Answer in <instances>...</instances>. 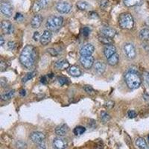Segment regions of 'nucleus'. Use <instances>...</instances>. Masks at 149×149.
Masks as SVG:
<instances>
[{"mask_svg":"<svg viewBox=\"0 0 149 149\" xmlns=\"http://www.w3.org/2000/svg\"><path fill=\"white\" fill-rule=\"evenodd\" d=\"M37 50L31 45H27L24 47L19 56V61L24 67L30 70L34 66L37 60Z\"/></svg>","mask_w":149,"mask_h":149,"instance_id":"f257e3e1","label":"nucleus"},{"mask_svg":"<svg viewBox=\"0 0 149 149\" xmlns=\"http://www.w3.org/2000/svg\"><path fill=\"white\" fill-rule=\"evenodd\" d=\"M125 82L131 90H136L140 86L142 80L136 70H130L125 74Z\"/></svg>","mask_w":149,"mask_h":149,"instance_id":"f03ea898","label":"nucleus"},{"mask_svg":"<svg viewBox=\"0 0 149 149\" xmlns=\"http://www.w3.org/2000/svg\"><path fill=\"white\" fill-rule=\"evenodd\" d=\"M63 23V18L58 16H50L47 19L46 26L48 30L56 31L59 29Z\"/></svg>","mask_w":149,"mask_h":149,"instance_id":"7ed1b4c3","label":"nucleus"},{"mask_svg":"<svg viewBox=\"0 0 149 149\" xmlns=\"http://www.w3.org/2000/svg\"><path fill=\"white\" fill-rule=\"evenodd\" d=\"M120 27L124 29H131L134 26V19L133 16L128 13L121 14L119 19Z\"/></svg>","mask_w":149,"mask_h":149,"instance_id":"20e7f679","label":"nucleus"},{"mask_svg":"<svg viewBox=\"0 0 149 149\" xmlns=\"http://www.w3.org/2000/svg\"><path fill=\"white\" fill-rule=\"evenodd\" d=\"M72 6L70 2H66V1H59L56 5V9L61 14H68L71 11Z\"/></svg>","mask_w":149,"mask_h":149,"instance_id":"39448f33","label":"nucleus"},{"mask_svg":"<svg viewBox=\"0 0 149 149\" xmlns=\"http://www.w3.org/2000/svg\"><path fill=\"white\" fill-rule=\"evenodd\" d=\"M123 50L127 58L132 60L136 58V49L131 42H127L124 45Z\"/></svg>","mask_w":149,"mask_h":149,"instance_id":"423d86ee","label":"nucleus"},{"mask_svg":"<svg viewBox=\"0 0 149 149\" xmlns=\"http://www.w3.org/2000/svg\"><path fill=\"white\" fill-rule=\"evenodd\" d=\"M80 63H81L82 66L86 70H90V68L94 65L95 61L93 56H81L80 58Z\"/></svg>","mask_w":149,"mask_h":149,"instance_id":"0eeeda50","label":"nucleus"},{"mask_svg":"<svg viewBox=\"0 0 149 149\" xmlns=\"http://www.w3.org/2000/svg\"><path fill=\"white\" fill-rule=\"evenodd\" d=\"M0 10L5 17H10L13 14V7L9 2H2L0 5Z\"/></svg>","mask_w":149,"mask_h":149,"instance_id":"6e6552de","label":"nucleus"},{"mask_svg":"<svg viewBox=\"0 0 149 149\" xmlns=\"http://www.w3.org/2000/svg\"><path fill=\"white\" fill-rule=\"evenodd\" d=\"M30 139L36 144H39V143L44 142L45 139H46V136L43 133L40 132V131H35V132L31 134Z\"/></svg>","mask_w":149,"mask_h":149,"instance_id":"1a4fd4ad","label":"nucleus"},{"mask_svg":"<svg viewBox=\"0 0 149 149\" xmlns=\"http://www.w3.org/2000/svg\"><path fill=\"white\" fill-rule=\"evenodd\" d=\"M95 51V47L90 43L85 44L80 49L81 56H91Z\"/></svg>","mask_w":149,"mask_h":149,"instance_id":"9d476101","label":"nucleus"},{"mask_svg":"<svg viewBox=\"0 0 149 149\" xmlns=\"http://www.w3.org/2000/svg\"><path fill=\"white\" fill-rule=\"evenodd\" d=\"M1 28L5 34H11L14 33V28L11 22L7 20H3L1 22Z\"/></svg>","mask_w":149,"mask_h":149,"instance_id":"9b49d317","label":"nucleus"},{"mask_svg":"<svg viewBox=\"0 0 149 149\" xmlns=\"http://www.w3.org/2000/svg\"><path fill=\"white\" fill-rule=\"evenodd\" d=\"M53 146L55 149H65L67 147V142L62 137H57L53 140Z\"/></svg>","mask_w":149,"mask_h":149,"instance_id":"f8f14e48","label":"nucleus"},{"mask_svg":"<svg viewBox=\"0 0 149 149\" xmlns=\"http://www.w3.org/2000/svg\"><path fill=\"white\" fill-rule=\"evenodd\" d=\"M52 40V33L51 31L49 30H45L42 33V36L40 37V43L42 46H46Z\"/></svg>","mask_w":149,"mask_h":149,"instance_id":"ddd939ff","label":"nucleus"},{"mask_svg":"<svg viewBox=\"0 0 149 149\" xmlns=\"http://www.w3.org/2000/svg\"><path fill=\"white\" fill-rule=\"evenodd\" d=\"M93 68H94V70H95V72L99 74H102L106 70V64L104 63L103 61H97L94 63Z\"/></svg>","mask_w":149,"mask_h":149,"instance_id":"4468645a","label":"nucleus"},{"mask_svg":"<svg viewBox=\"0 0 149 149\" xmlns=\"http://www.w3.org/2000/svg\"><path fill=\"white\" fill-rule=\"evenodd\" d=\"M49 2V0H38L37 2L34 5L33 7V10L34 12H38L41 10V9L44 8L48 5Z\"/></svg>","mask_w":149,"mask_h":149,"instance_id":"2eb2a0df","label":"nucleus"},{"mask_svg":"<svg viewBox=\"0 0 149 149\" xmlns=\"http://www.w3.org/2000/svg\"><path fill=\"white\" fill-rule=\"evenodd\" d=\"M116 53V46L113 44L107 45L104 49V54L105 57L107 58V59L111 57L112 55H113Z\"/></svg>","mask_w":149,"mask_h":149,"instance_id":"dca6fc26","label":"nucleus"},{"mask_svg":"<svg viewBox=\"0 0 149 149\" xmlns=\"http://www.w3.org/2000/svg\"><path fill=\"white\" fill-rule=\"evenodd\" d=\"M69 132V127L65 124L58 125L55 128V134L59 136H63Z\"/></svg>","mask_w":149,"mask_h":149,"instance_id":"f3484780","label":"nucleus"},{"mask_svg":"<svg viewBox=\"0 0 149 149\" xmlns=\"http://www.w3.org/2000/svg\"><path fill=\"white\" fill-rule=\"evenodd\" d=\"M42 17L41 15H39V14H37V15H35L34 17H33L32 20H31V27L33 29H38V28L40 27L41 23L42 22Z\"/></svg>","mask_w":149,"mask_h":149,"instance_id":"a211bd4d","label":"nucleus"},{"mask_svg":"<svg viewBox=\"0 0 149 149\" xmlns=\"http://www.w3.org/2000/svg\"><path fill=\"white\" fill-rule=\"evenodd\" d=\"M101 31H102V35L110 37V38H113V37H115L116 34V31L115 29L110 27H103Z\"/></svg>","mask_w":149,"mask_h":149,"instance_id":"6ab92c4d","label":"nucleus"},{"mask_svg":"<svg viewBox=\"0 0 149 149\" xmlns=\"http://www.w3.org/2000/svg\"><path fill=\"white\" fill-rule=\"evenodd\" d=\"M68 72H69L70 75L73 77H79L82 74L81 69L77 66H70V69L68 70Z\"/></svg>","mask_w":149,"mask_h":149,"instance_id":"aec40b11","label":"nucleus"},{"mask_svg":"<svg viewBox=\"0 0 149 149\" xmlns=\"http://www.w3.org/2000/svg\"><path fill=\"white\" fill-rule=\"evenodd\" d=\"M70 66V63L66 60H59L54 63V67L58 70H65Z\"/></svg>","mask_w":149,"mask_h":149,"instance_id":"412c9836","label":"nucleus"},{"mask_svg":"<svg viewBox=\"0 0 149 149\" xmlns=\"http://www.w3.org/2000/svg\"><path fill=\"white\" fill-rule=\"evenodd\" d=\"M76 6L81 10H87L92 8L90 4L86 1H78L76 3Z\"/></svg>","mask_w":149,"mask_h":149,"instance_id":"4be33fe9","label":"nucleus"},{"mask_svg":"<svg viewBox=\"0 0 149 149\" xmlns=\"http://www.w3.org/2000/svg\"><path fill=\"white\" fill-rule=\"evenodd\" d=\"M124 4L127 7H134L139 6L142 3L143 0H123Z\"/></svg>","mask_w":149,"mask_h":149,"instance_id":"5701e85b","label":"nucleus"},{"mask_svg":"<svg viewBox=\"0 0 149 149\" xmlns=\"http://www.w3.org/2000/svg\"><path fill=\"white\" fill-rule=\"evenodd\" d=\"M119 61V57L118 54H114L113 55H112L111 57H110L109 58H107V63H108L110 66H116V65L118 64Z\"/></svg>","mask_w":149,"mask_h":149,"instance_id":"b1692460","label":"nucleus"},{"mask_svg":"<svg viewBox=\"0 0 149 149\" xmlns=\"http://www.w3.org/2000/svg\"><path fill=\"white\" fill-rule=\"evenodd\" d=\"M139 38L145 42L149 41V29H143L139 31Z\"/></svg>","mask_w":149,"mask_h":149,"instance_id":"393cba45","label":"nucleus"},{"mask_svg":"<svg viewBox=\"0 0 149 149\" xmlns=\"http://www.w3.org/2000/svg\"><path fill=\"white\" fill-rule=\"evenodd\" d=\"M14 95H15V90H12L8 92V93L2 94L1 98H2V101H8L10 99H11L14 96Z\"/></svg>","mask_w":149,"mask_h":149,"instance_id":"a878e982","label":"nucleus"},{"mask_svg":"<svg viewBox=\"0 0 149 149\" xmlns=\"http://www.w3.org/2000/svg\"><path fill=\"white\" fill-rule=\"evenodd\" d=\"M98 40L100 41L102 44L106 45V46L113 44V42L112 38H110V37H106V36H104V35L98 37Z\"/></svg>","mask_w":149,"mask_h":149,"instance_id":"bb28decb","label":"nucleus"},{"mask_svg":"<svg viewBox=\"0 0 149 149\" xmlns=\"http://www.w3.org/2000/svg\"><path fill=\"white\" fill-rule=\"evenodd\" d=\"M136 145L138 148L141 149H146L147 148V142L143 138H138L136 140Z\"/></svg>","mask_w":149,"mask_h":149,"instance_id":"cd10ccee","label":"nucleus"},{"mask_svg":"<svg viewBox=\"0 0 149 149\" xmlns=\"http://www.w3.org/2000/svg\"><path fill=\"white\" fill-rule=\"evenodd\" d=\"M86 131V128L83 126H77L73 130V133L76 136H81L84 134V133Z\"/></svg>","mask_w":149,"mask_h":149,"instance_id":"c85d7f7f","label":"nucleus"},{"mask_svg":"<svg viewBox=\"0 0 149 149\" xmlns=\"http://www.w3.org/2000/svg\"><path fill=\"white\" fill-rule=\"evenodd\" d=\"M110 119H111V117H110V114L108 113L105 111H102L101 113V119H102V121L103 122H104V123L108 122L110 120Z\"/></svg>","mask_w":149,"mask_h":149,"instance_id":"c756f323","label":"nucleus"},{"mask_svg":"<svg viewBox=\"0 0 149 149\" xmlns=\"http://www.w3.org/2000/svg\"><path fill=\"white\" fill-rule=\"evenodd\" d=\"M35 75H36L35 72H31L28 73V74H26V75L24 76V78H22V82H23V83H26L27 81H29L32 79Z\"/></svg>","mask_w":149,"mask_h":149,"instance_id":"7c9ffc66","label":"nucleus"},{"mask_svg":"<svg viewBox=\"0 0 149 149\" xmlns=\"http://www.w3.org/2000/svg\"><path fill=\"white\" fill-rule=\"evenodd\" d=\"M16 146L18 149H26L27 148V145L26 142L21 140H19L16 142Z\"/></svg>","mask_w":149,"mask_h":149,"instance_id":"2f4dec72","label":"nucleus"},{"mask_svg":"<svg viewBox=\"0 0 149 149\" xmlns=\"http://www.w3.org/2000/svg\"><path fill=\"white\" fill-rule=\"evenodd\" d=\"M7 67H8V65L7 63H6V61H4L3 59L1 60L0 61V69H1V72H5V70H7Z\"/></svg>","mask_w":149,"mask_h":149,"instance_id":"473e14b6","label":"nucleus"},{"mask_svg":"<svg viewBox=\"0 0 149 149\" xmlns=\"http://www.w3.org/2000/svg\"><path fill=\"white\" fill-rule=\"evenodd\" d=\"M143 81L146 85L149 86V72H143Z\"/></svg>","mask_w":149,"mask_h":149,"instance_id":"72a5a7b5","label":"nucleus"},{"mask_svg":"<svg viewBox=\"0 0 149 149\" xmlns=\"http://www.w3.org/2000/svg\"><path fill=\"white\" fill-rule=\"evenodd\" d=\"M58 82H59V84L61 85L67 84L69 83V80H68L66 78H65V77L61 76L58 78Z\"/></svg>","mask_w":149,"mask_h":149,"instance_id":"f704fd0d","label":"nucleus"},{"mask_svg":"<svg viewBox=\"0 0 149 149\" xmlns=\"http://www.w3.org/2000/svg\"><path fill=\"white\" fill-rule=\"evenodd\" d=\"M90 31H91V30L89 27H84L81 29V33L84 37H87V36L90 35Z\"/></svg>","mask_w":149,"mask_h":149,"instance_id":"c9c22d12","label":"nucleus"},{"mask_svg":"<svg viewBox=\"0 0 149 149\" xmlns=\"http://www.w3.org/2000/svg\"><path fill=\"white\" fill-rule=\"evenodd\" d=\"M47 52H49L52 56H57L58 54V52L56 51V49H53V48H49V49H48Z\"/></svg>","mask_w":149,"mask_h":149,"instance_id":"e433bc0d","label":"nucleus"},{"mask_svg":"<svg viewBox=\"0 0 149 149\" xmlns=\"http://www.w3.org/2000/svg\"><path fill=\"white\" fill-rule=\"evenodd\" d=\"M114 102H112V101H108L107 102H106L104 104L105 107L107 109H112L113 107H114Z\"/></svg>","mask_w":149,"mask_h":149,"instance_id":"4c0bfd02","label":"nucleus"},{"mask_svg":"<svg viewBox=\"0 0 149 149\" xmlns=\"http://www.w3.org/2000/svg\"><path fill=\"white\" fill-rule=\"evenodd\" d=\"M127 116L130 118V119H133V118H135L136 116V113L134 110H129L127 112Z\"/></svg>","mask_w":149,"mask_h":149,"instance_id":"58836bf2","label":"nucleus"},{"mask_svg":"<svg viewBox=\"0 0 149 149\" xmlns=\"http://www.w3.org/2000/svg\"><path fill=\"white\" fill-rule=\"evenodd\" d=\"M8 48L10 50L13 51L14 49L16 48V43L13 41H10V42H8Z\"/></svg>","mask_w":149,"mask_h":149,"instance_id":"ea45409f","label":"nucleus"},{"mask_svg":"<svg viewBox=\"0 0 149 149\" xmlns=\"http://www.w3.org/2000/svg\"><path fill=\"white\" fill-rule=\"evenodd\" d=\"M40 34L38 31H35V32L34 33V35H33V39H34V41H38L39 40H40Z\"/></svg>","mask_w":149,"mask_h":149,"instance_id":"a19ab883","label":"nucleus"},{"mask_svg":"<svg viewBox=\"0 0 149 149\" xmlns=\"http://www.w3.org/2000/svg\"><path fill=\"white\" fill-rule=\"evenodd\" d=\"M23 15L22 14H20V13H17L15 16V19L17 21H22L23 19Z\"/></svg>","mask_w":149,"mask_h":149,"instance_id":"79ce46f5","label":"nucleus"},{"mask_svg":"<svg viewBox=\"0 0 149 149\" xmlns=\"http://www.w3.org/2000/svg\"><path fill=\"white\" fill-rule=\"evenodd\" d=\"M84 90L87 93H94V90L92 88V86H86L84 87Z\"/></svg>","mask_w":149,"mask_h":149,"instance_id":"37998d69","label":"nucleus"},{"mask_svg":"<svg viewBox=\"0 0 149 149\" xmlns=\"http://www.w3.org/2000/svg\"><path fill=\"white\" fill-rule=\"evenodd\" d=\"M100 6L103 8H106L107 6H108V1L107 0H102L100 3Z\"/></svg>","mask_w":149,"mask_h":149,"instance_id":"c03bdc74","label":"nucleus"},{"mask_svg":"<svg viewBox=\"0 0 149 149\" xmlns=\"http://www.w3.org/2000/svg\"><path fill=\"white\" fill-rule=\"evenodd\" d=\"M7 82H8V81L5 78H0V84H1V86H2V87H3V86H5L6 84H7Z\"/></svg>","mask_w":149,"mask_h":149,"instance_id":"a18cd8bd","label":"nucleus"},{"mask_svg":"<svg viewBox=\"0 0 149 149\" xmlns=\"http://www.w3.org/2000/svg\"><path fill=\"white\" fill-rule=\"evenodd\" d=\"M40 82L43 84H46L48 83V78L46 76H42L40 78Z\"/></svg>","mask_w":149,"mask_h":149,"instance_id":"49530a36","label":"nucleus"},{"mask_svg":"<svg viewBox=\"0 0 149 149\" xmlns=\"http://www.w3.org/2000/svg\"><path fill=\"white\" fill-rule=\"evenodd\" d=\"M37 145H38V146H37V149H46V144H45L43 142H41V143H39V144H37Z\"/></svg>","mask_w":149,"mask_h":149,"instance_id":"de8ad7c7","label":"nucleus"},{"mask_svg":"<svg viewBox=\"0 0 149 149\" xmlns=\"http://www.w3.org/2000/svg\"><path fill=\"white\" fill-rule=\"evenodd\" d=\"M19 94H20V95H22V96H25V95H26V91L24 89H22V90H19Z\"/></svg>","mask_w":149,"mask_h":149,"instance_id":"09e8293b","label":"nucleus"},{"mask_svg":"<svg viewBox=\"0 0 149 149\" xmlns=\"http://www.w3.org/2000/svg\"><path fill=\"white\" fill-rule=\"evenodd\" d=\"M4 42H5V40H4V37H3V36L1 35L0 36V45H1V46H3Z\"/></svg>","mask_w":149,"mask_h":149,"instance_id":"8fccbe9b","label":"nucleus"},{"mask_svg":"<svg viewBox=\"0 0 149 149\" xmlns=\"http://www.w3.org/2000/svg\"><path fill=\"white\" fill-rule=\"evenodd\" d=\"M148 140H149V135L148 136Z\"/></svg>","mask_w":149,"mask_h":149,"instance_id":"3c124183","label":"nucleus"}]
</instances>
